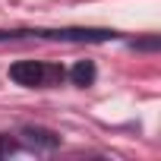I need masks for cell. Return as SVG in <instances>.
Here are the masks:
<instances>
[{"mask_svg": "<svg viewBox=\"0 0 161 161\" xmlns=\"http://www.w3.org/2000/svg\"><path fill=\"white\" fill-rule=\"evenodd\" d=\"M10 82L22 89H54L66 79L63 63H47V60H16L10 63Z\"/></svg>", "mask_w": 161, "mask_h": 161, "instance_id": "2", "label": "cell"}, {"mask_svg": "<svg viewBox=\"0 0 161 161\" xmlns=\"http://www.w3.org/2000/svg\"><path fill=\"white\" fill-rule=\"evenodd\" d=\"M66 79H69L73 86H79V89L95 86V79H98V66H95V60H76V63L66 69Z\"/></svg>", "mask_w": 161, "mask_h": 161, "instance_id": "4", "label": "cell"}, {"mask_svg": "<svg viewBox=\"0 0 161 161\" xmlns=\"http://www.w3.org/2000/svg\"><path fill=\"white\" fill-rule=\"evenodd\" d=\"M22 38L101 44V41H114L117 32L114 29H89V25H66V29H0V41H22Z\"/></svg>", "mask_w": 161, "mask_h": 161, "instance_id": "1", "label": "cell"}, {"mask_svg": "<svg viewBox=\"0 0 161 161\" xmlns=\"http://www.w3.org/2000/svg\"><path fill=\"white\" fill-rule=\"evenodd\" d=\"M22 145H19V139H10L7 133H0V158H7V155H13V152H19Z\"/></svg>", "mask_w": 161, "mask_h": 161, "instance_id": "6", "label": "cell"}, {"mask_svg": "<svg viewBox=\"0 0 161 161\" xmlns=\"http://www.w3.org/2000/svg\"><path fill=\"white\" fill-rule=\"evenodd\" d=\"M19 145L22 148H32V152H54L63 145V136L47 130V126H22L19 130Z\"/></svg>", "mask_w": 161, "mask_h": 161, "instance_id": "3", "label": "cell"}, {"mask_svg": "<svg viewBox=\"0 0 161 161\" xmlns=\"http://www.w3.org/2000/svg\"><path fill=\"white\" fill-rule=\"evenodd\" d=\"M130 47H133V51H158V47H161V38H158V35H148V38H142V41H130Z\"/></svg>", "mask_w": 161, "mask_h": 161, "instance_id": "5", "label": "cell"}]
</instances>
